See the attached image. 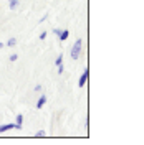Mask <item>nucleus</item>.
Instances as JSON below:
<instances>
[{
	"instance_id": "nucleus-1",
	"label": "nucleus",
	"mask_w": 144,
	"mask_h": 145,
	"mask_svg": "<svg viewBox=\"0 0 144 145\" xmlns=\"http://www.w3.org/2000/svg\"><path fill=\"white\" fill-rule=\"evenodd\" d=\"M81 46H83V40L78 38L76 41H75V45L71 46V59H78L80 58V53H81Z\"/></svg>"
},
{
	"instance_id": "nucleus-2",
	"label": "nucleus",
	"mask_w": 144,
	"mask_h": 145,
	"mask_svg": "<svg viewBox=\"0 0 144 145\" xmlns=\"http://www.w3.org/2000/svg\"><path fill=\"white\" fill-rule=\"evenodd\" d=\"M88 78H90V68H85L83 74L80 76V81H78V86L80 88H85V84L88 82Z\"/></svg>"
},
{
	"instance_id": "nucleus-3",
	"label": "nucleus",
	"mask_w": 144,
	"mask_h": 145,
	"mask_svg": "<svg viewBox=\"0 0 144 145\" xmlns=\"http://www.w3.org/2000/svg\"><path fill=\"white\" fill-rule=\"evenodd\" d=\"M12 129H15V124H2L0 125V134H3V132H9Z\"/></svg>"
},
{
	"instance_id": "nucleus-4",
	"label": "nucleus",
	"mask_w": 144,
	"mask_h": 145,
	"mask_svg": "<svg viewBox=\"0 0 144 145\" xmlns=\"http://www.w3.org/2000/svg\"><path fill=\"white\" fill-rule=\"evenodd\" d=\"M45 102H46V96H45V94H42V96H40V99L36 101V106H35V107L36 109H42L43 106H45Z\"/></svg>"
},
{
	"instance_id": "nucleus-5",
	"label": "nucleus",
	"mask_w": 144,
	"mask_h": 145,
	"mask_svg": "<svg viewBox=\"0 0 144 145\" xmlns=\"http://www.w3.org/2000/svg\"><path fill=\"white\" fill-rule=\"evenodd\" d=\"M22 125H23V116L22 114H18L17 116V119H15V129H22Z\"/></svg>"
},
{
	"instance_id": "nucleus-6",
	"label": "nucleus",
	"mask_w": 144,
	"mask_h": 145,
	"mask_svg": "<svg viewBox=\"0 0 144 145\" xmlns=\"http://www.w3.org/2000/svg\"><path fill=\"white\" fill-rule=\"evenodd\" d=\"M68 35H70V31H68V30H61V33L58 35L60 41H66V40H68Z\"/></svg>"
},
{
	"instance_id": "nucleus-7",
	"label": "nucleus",
	"mask_w": 144,
	"mask_h": 145,
	"mask_svg": "<svg viewBox=\"0 0 144 145\" xmlns=\"http://www.w3.org/2000/svg\"><path fill=\"white\" fill-rule=\"evenodd\" d=\"M10 3H9V7H10V10H17V7H18V0H9Z\"/></svg>"
},
{
	"instance_id": "nucleus-8",
	"label": "nucleus",
	"mask_w": 144,
	"mask_h": 145,
	"mask_svg": "<svg viewBox=\"0 0 144 145\" xmlns=\"http://www.w3.org/2000/svg\"><path fill=\"white\" fill-rule=\"evenodd\" d=\"M7 46H10V48L17 46V38H10L9 41H7Z\"/></svg>"
},
{
	"instance_id": "nucleus-9",
	"label": "nucleus",
	"mask_w": 144,
	"mask_h": 145,
	"mask_svg": "<svg viewBox=\"0 0 144 145\" xmlns=\"http://www.w3.org/2000/svg\"><path fill=\"white\" fill-rule=\"evenodd\" d=\"M55 64H56V66H60V64H63V54H58V58L55 59Z\"/></svg>"
},
{
	"instance_id": "nucleus-10",
	"label": "nucleus",
	"mask_w": 144,
	"mask_h": 145,
	"mask_svg": "<svg viewBox=\"0 0 144 145\" xmlns=\"http://www.w3.org/2000/svg\"><path fill=\"white\" fill-rule=\"evenodd\" d=\"M45 135H46V134H45V130H38V132L35 134V137H36V138H43Z\"/></svg>"
},
{
	"instance_id": "nucleus-11",
	"label": "nucleus",
	"mask_w": 144,
	"mask_h": 145,
	"mask_svg": "<svg viewBox=\"0 0 144 145\" xmlns=\"http://www.w3.org/2000/svg\"><path fill=\"white\" fill-rule=\"evenodd\" d=\"M17 58H18L17 53H12V54H10V61H12V63H15V61H17Z\"/></svg>"
},
{
	"instance_id": "nucleus-12",
	"label": "nucleus",
	"mask_w": 144,
	"mask_h": 145,
	"mask_svg": "<svg viewBox=\"0 0 144 145\" xmlns=\"http://www.w3.org/2000/svg\"><path fill=\"white\" fill-rule=\"evenodd\" d=\"M53 33H55L56 36H58L60 33H61V28H53Z\"/></svg>"
},
{
	"instance_id": "nucleus-13",
	"label": "nucleus",
	"mask_w": 144,
	"mask_h": 145,
	"mask_svg": "<svg viewBox=\"0 0 144 145\" xmlns=\"http://www.w3.org/2000/svg\"><path fill=\"white\" fill-rule=\"evenodd\" d=\"M38 38H40V40H45V38H46V31H42V33H40V36H38Z\"/></svg>"
},
{
	"instance_id": "nucleus-14",
	"label": "nucleus",
	"mask_w": 144,
	"mask_h": 145,
	"mask_svg": "<svg viewBox=\"0 0 144 145\" xmlns=\"http://www.w3.org/2000/svg\"><path fill=\"white\" fill-rule=\"evenodd\" d=\"M56 68H58V74H61V72H63V64H60V66H56Z\"/></svg>"
},
{
	"instance_id": "nucleus-15",
	"label": "nucleus",
	"mask_w": 144,
	"mask_h": 145,
	"mask_svg": "<svg viewBox=\"0 0 144 145\" xmlns=\"http://www.w3.org/2000/svg\"><path fill=\"white\" fill-rule=\"evenodd\" d=\"M42 91V84H36L35 86V92H40Z\"/></svg>"
},
{
	"instance_id": "nucleus-16",
	"label": "nucleus",
	"mask_w": 144,
	"mask_h": 145,
	"mask_svg": "<svg viewBox=\"0 0 144 145\" xmlns=\"http://www.w3.org/2000/svg\"><path fill=\"white\" fill-rule=\"evenodd\" d=\"M2 48H3V43H0V50H2Z\"/></svg>"
}]
</instances>
